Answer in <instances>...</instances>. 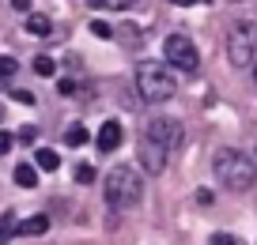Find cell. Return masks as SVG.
Wrapping results in <instances>:
<instances>
[{
  "label": "cell",
  "mask_w": 257,
  "mask_h": 245,
  "mask_svg": "<svg viewBox=\"0 0 257 245\" xmlns=\"http://www.w3.org/2000/svg\"><path fill=\"white\" fill-rule=\"evenodd\" d=\"M12 143H16V140H12V132H0V155H8Z\"/></svg>",
  "instance_id": "cell-22"
},
{
  "label": "cell",
  "mask_w": 257,
  "mask_h": 245,
  "mask_svg": "<svg viewBox=\"0 0 257 245\" xmlns=\"http://www.w3.org/2000/svg\"><path fill=\"white\" fill-rule=\"evenodd\" d=\"M34 166L46 170V174H53V170L61 166V155H57L53 147H42V151H34Z\"/></svg>",
  "instance_id": "cell-11"
},
{
  "label": "cell",
  "mask_w": 257,
  "mask_h": 245,
  "mask_svg": "<svg viewBox=\"0 0 257 245\" xmlns=\"http://www.w3.org/2000/svg\"><path fill=\"white\" fill-rule=\"evenodd\" d=\"M12 177H16V185H23V189H34V185H38V166H31V162H19Z\"/></svg>",
  "instance_id": "cell-12"
},
{
  "label": "cell",
  "mask_w": 257,
  "mask_h": 245,
  "mask_svg": "<svg viewBox=\"0 0 257 245\" xmlns=\"http://www.w3.org/2000/svg\"><path fill=\"white\" fill-rule=\"evenodd\" d=\"M64 143H68V147H83V143H87V128H83V125H72L68 132H64Z\"/></svg>",
  "instance_id": "cell-14"
},
{
  "label": "cell",
  "mask_w": 257,
  "mask_h": 245,
  "mask_svg": "<svg viewBox=\"0 0 257 245\" xmlns=\"http://www.w3.org/2000/svg\"><path fill=\"white\" fill-rule=\"evenodd\" d=\"M12 98H16V102H23V106H34V95H31V91H16Z\"/></svg>",
  "instance_id": "cell-23"
},
{
  "label": "cell",
  "mask_w": 257,
  "mask_h": 245,
  "mask_svg": "<svg viewBox=\"0 0 257 245\" xmlns=\"http://www.w3.org/2000/svg\"><path fill=\"white\" fill-rule=\"evenodd\" d=\"M212 245H242L234 234H212Z\"/></svg>",
  "instance_id": "cell-21"
},
{
  "label": "cell",
  "mask_w": 257,
  "mask_h": 245,
  "mask_svg": "<svg viewBox=\"0 0 257 245\" xmlns=\"http://www.w3.org/2000/svg\"><path fill=\"white\" fill-rule=\"evenodd\" d=\"M257 57V31L253 23H234L231 34H227V61L234 68H249Z\"/></svg>",
  "instance_id": "cell-4"
},
{
  "label": "cell",
  "mask_w": 257,
  "mask_h": 245,
  "mask_svg": "<svg viewBox=\"0 0 257 245\" xmlns=\"http://www.w3.org/2000/svg\"><path fill=\"white\" fill-rule=\"evenodd\" d=\"M12 8H16V12H27V16H31V0H12Z\"/></svg>",
  "instance_id": "cell-24"
},
{
  "label": "cell",
  "mask_w": 257,
  "mask_h": 245,
  "mask_svg": "<svg viewBox=\"0 0 257 245\" xmlns=\"http://www.w3.org/2000/svg\"><path fill=\"white\" fill-rule=\"evenodd\" d=\"M34 72H38V76H53L57 61H53V57H34Z\"/></svg>",
  "instance_id": "cell-16"
},
{
  "label": "cell",
  "mask_w": 257,
  "mask_h": 245,
  "mask_svg": "<svg viewBox=\"0 0 257 245\" xmlns=\"http://www.w3.org/2000/svg\"><path fill=\"white\" fill-rule=\"evenodd\" d=\"M76 181H80V185H91V181H95V170H91L87 162H83V166H76Z\"/></svg>",
  "instance_id": "cell-19"
},
{
  "label": "cell",
  "mask_w": 257,
  "mask_h": 245,
  "mask_svg": "<svg viewBox=\"0 0 257 245\" xmlns=\"http://www.w3.org/2000/svg\"><path fill=\"white\" fill-rule=\"evenodd\" d=\"M170 4H182V8H193V4H208V0H170Z\"/></svg>",
  "instance_id": "cell-25"
},
{
  "label": "cell",
  "mask_w": 257,
  "mask_h": 245,
  "mask_svg": "<svg viewBox=\"0 0 257 245\" xmlns=\"http://www.w3.org/2000/svg\"><path fill=\"white\" fill-rule=\"evenodd\" d=\"M137 91L144 95V102H170L174 91H178V83H174V76H170L167 64L144 61L137 68Z\"/></svg>",
  "instance_id": "cell-3"
},
{
  "label": "cell",
  "mask_w": 257,
  "mask_h": 245,
  "mask_svg": "<svg viewBox=\"0 0 257 245\" xmlns=\"http://www.w3.org/2000/svg\"><path fill=\"white\" fill-rule=\"evenodd\" d=\"M16 68H19V64H16V57H8V53L0 57V83H8V79L16 76Z\"/></svg>",
  "instance_id": "cell-15"
},
{
  "label": "cell",
  "mask_w": 257,
  "mask_h": 245,
  "mask_svg": "<svg viewBox=\"0 0 257 245\" xmlns=\"http://www.w3.org/2000/svg\"><path fill=\"white\" fill-rule=\"evenodd\" d=\"M16 230H19V215L4 211V215H0V245L8 241V237H16Z\"/></svg>",
  "instance_id": "cell-13"
},
{
  "label": "cell",
  "mask_w": 257,
  "mask_h": 245,
  "mask_svg": "<svg viewBox=\"0 0 257 245\" xmlns=\"http://www.w3.org/2000/svg\"><path fill=\"white\" fill-rule=\"evenodd\" d=\"M212 170H216L219 185H223V189H231V192H246V189H253V181H257L253 158L242 155V151H234V147H223V151H219V155L212 158Z\"/></svg>",
  "instance_id": "cell-1"
},
{
  "label": "cell",
  "mask_w": 257,
  "mask_h": 245,
  "mask_svg": "<svg viewBox=\"0 0 257 245\" xmlns=\"http://www.w3.org/2000/svg\"><path fill=\"white\" fill-rule=\"evenodd\" d=\"M91 34H95V38H102V42H110V38H113V31H110L106 23H98V19L91 23Z\"/></svg>",
  "instance_id": "cell-20"
},
{
  "label": "cell",
  "mask_w": 257,
  "mask_h": 245,
  "mask_svg": "<svg viewBox=\"0 0 257 245\" xmlns=\"http://www.w3.org/2000/svg\"><path fill=\"white\" fill-rule=\"evenodd\" d=\"M253 76H257V64H253Z\"/></svg>",
  "instance_id": "cell-26"
},
{
  "label": "cell",
  "mask_w": 257,
  "mask_h": 245,
  "mask_svg": "<svg viewBox=\"0 0 257 245\" xmlns=\"http://www.w3.org/2000/svg\"><path fill=\"white\" fill-rule=\"evenodd\" d=\"M163 57H167V64H174L178 72H197L201 68V53H197V46L189 42V34H170L167 42H163Z\"/></svg>",
  "instance_id": "cell-5"
},
{
  "label": "cell",
  "mask_w": 257,
  "mask_h": 245,
  "mask_svg": "<svg viewBox=\"0 0 257 245\" xmlns=\"http://www.w3.org/2000/svg\"><path fill=\"white\" fill-rule=\"evenodd\" d=\"M27 34H34V38H53V19L42 16V12H31V16H27Z\"/></svg>",
  "instance_id": "cell-9"
},
{
  "label": "cell",
  "mask_w": 257,
  "mask_h": 245,
  "mask_svg": "<svg viewBox=\"0 0 257 245\" xmlns=\"http://www.w3.org/2000/svg\"><path fill=\"white\" fill-rule=\"evenodd\" d=\"M144 136H148L152 143H159L167 155H170V151H178V147H182V140H185V136H182V125H178L174 117H155V121H148V125H144Z\"/></svg>",
  "instance_id": "cell-6"
},
{
  "label": "cell",
  "mask_w": 257,
  "mask_h": 245,
  "mask_svg": "<svg viewBox=\"0 0 257 245\" xmlns=\"http://www.w3.org/2000/svg\"><path fill=\"white\" fill-rule=\"evenodd\" d=\"M121 140H125V132H121V121H106V125L98 128V136H95V147L102 151V155H110V151L121 147Z\"/></svg>",
  "instance_id": "cell-8"
},
{
  "label": "cell",
  "mask_w": 257,
  "mask_h": 245,
  "mask_svg": "<svg viewBox=\"0 0 257 245\" xmlns=\"http://www.w3.org/2000/svg\"><path fill=\"white\" fill-rule=\"evenodd\" d=\"M140 166H144L148 174H163V170H167V151H163L159 143H152L148 136H140Z\"/></svg>",
  "instance_id": "cell-7"
},
{
  "label": "cell",
  "mask_w": 257,
  "mask_h": 245,
  "mask_svg": "<svg viewBox=\"0 0 257 245\" xmlns=\"http://www.w3.org/2000/svg\"><path fill=\"white\" fill-rule=\"evenodd\" d=\"M102 196H106V204H110V207L128 211V207H137L140 196H144V181H140V174L133 166H113L110 174H106Z\"/></svg>",
  "instance_id": "cell-2"
},
{
  "label": "cell",
  "mask_w": 257,
  "mask_h": 245,
  "mask_svg": "<svg viewBox=\"0 0 257 245\" xmlns=\"http://www.w3.org/2000/svg\"><path fill=\"white\" fill-rule=\"evenodd\" d=\"M91 8H110V12H125L133 0H87Z\"/></svg>",
  "instance_id": "cell-17"
},
{
  "label": "cell",
  "mask_w": 257,
  "mask_h": 245,
  "mask_svg": "<svg viewBox=\"0 0 257 245\" xmlns=\"http://www.w3.org/2000/svg\"><path fill=\"white\" fill-rule=\"evenodd\" d=\"M49 230V215H34V219H19V230L16 234H23V237H42Z\"/></svg>",
  "instance_id": "cell-10"
},
{
  "label": "cell",
  "mask_w": 257,
  "mask_h": 245,
  "mask_svg": "<svg viewBox=\"0 0 257 245\" xmlns=\"http://www.w3.org/2000/svg\"><path fill=\"white\" fill-rule=\"evenodd\" d=\"M61 95L64 98H83V87H80V83H72V79H61Z\"/></svg>",
  "instance_id": "cell-18"
}]
</instances>
